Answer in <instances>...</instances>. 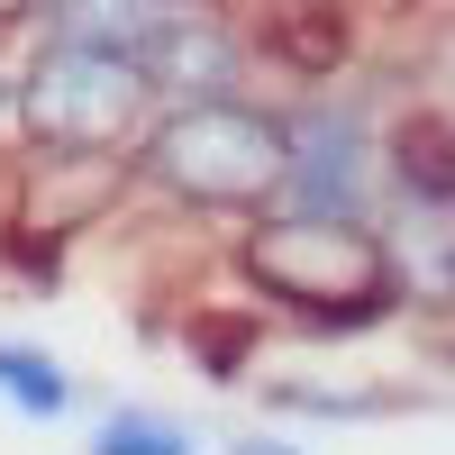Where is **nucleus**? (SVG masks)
Here are the masks:
<instances>
[{
  "mask_svg": "<svg viewBox=\"0 0 455 455\" xmlns=\"http://www.w3.org/2000/svg\"><path fill=\"white\" fill-rule=\"evenodd\" d=\"M283 173H291L283 100H255V92L164 100V119L137 146V192L146 201H164L182 219H228V228L283 210Z\"/></svg>",
  "mask_w": 455,
  "mask_h": 455,
  "instance_id": "obj_3",
  "label": "nucleus"
},
{
  "mask_svg": "<svg viewBox=\"0 0 455 455\" xmlns=\"http://www.w3.org/2000/svg\"><path fill=\"white\" fill-rule=\"evenodd\" d=\"M19 201H28V146L0 137V228H19Z\"/></svg>",
  "mask_w": 455,
  "mask_h": 455,
  "instance_id": "obj_9",
  "label": "nucleus"
},
{
  "mask_svg": "<svg viewBox=\"0 0 455 455\" xmlns=\"http://www.w3.org/2000/svg\"><path fill=\"white\" fill-rule=\"evenodd\" d=\"M83 455H201L192 428L173 419V410H146V401H119V410H100L92 419V446Z\"/></svg>",
  "mask_w": 455,
  "mask_h": 455,
  "instance_id": "obj_8",
  "label": "nucleus"
},
{
  "mask_svg": "<svg viewBox=\"0 0 455 455\" xmlns=\"http://www.w3.org/2000/svg\"><path fill=\"white\" fill-rule=\"evenodd\" d=\"M46 19H55V0H0V46H28Z\"/></svg>",
  "mask_w": 455,
  "mask_h": 455,
  "instance_id": "obj_10",
  "label": "nucleus"
},
{
  "mask_svg": "<svg viewBox=\"0 0 455 455\" xmlns=\"http://www.w3.org/2000/svg\"><path fill=\"white\" fill-rule=\"evenodd\" d=\"M19 100H10V137L28 156H100V164H137L146 128L164 119V83L146 73V55L100 19H46L28 36Z\"/></svg>",
  "mask_w": 455,
  "mask_h": 455,
  "instance_id": "obj_1",
  "label": "nucleus"
},
{
  "mask_svg": "<svg viewBox=\"0 0 455 455\" xmlns=\"http://www.w3.org/2000/svg\"><path fill=\"white\" fill-rule=\"evenodd\" d=\"M0 401H10L28 428H55V419H73L83 383H73V373H64L46 347H28V337H0Z\"/></svg>",
  "mask_w": 455,
  "mask_h": 455,
  "instance_id": "obj_7",
  "label": "nucleus"
},
{
  "mask_svg": "<svg viewBox=\"0 0 455 455\" xmlns=\"http://www.w3.org/2000/svg\"><path fill=\"white\" fill-rule=\"evenodd\" d=\"M219 455H300L291 437H274V428H246V437H228Z\"/></svg>",
  "mask_w": 455,
  "mask_h": 455,
  "instance_id": "obj_11",
  "label": "nucleus"
},
{
  "mask_svg": "<svg viewBox=\"0 0 455 455\" xmlns=\"http://www.w3.org/2000/svg\"><path fill=\"white\" fill-rule=\"evenodd\" d=\"M228 264H237V283L264 310H283L310 337H373V328H392L410 310L392 228H373V219L264 210V219H246L228 237Z\"/></svg>",
  "mask_w": 455,
  "mask_h": 455,
  "instance_id": "obj_2",
  "label": "nucleus"
},
{
  "mask_svg": "<svg viewBox=\"0 0 455 455\" xmlns=\"http://www.w3.org/2000/svg\"><path fill=\"white\" fill-rule=\"evenodd\" d=\"M283 128H291V173H283V210L310 219H373L383 228L392 182H383V109L364 83H328V92H283Z\"/></svg>",
  "mask_w": 455,
  "mask_h": 455,
  "instance_id": "obj_4",
  "label": "nucleus"
},
{
  "mask_svg": "<svg viewBox=\"0 0 455 455\" xmlns=\"http://www.w3.org/2000/svg\"><path fill=\"white\" fill-rule=\"evenodd\" d=\"M64 10H92V0H55V19H64Z\"/></svg>",
  "mask_w": 455,
  "mask_h": 455,
  "instance_id": "obj_13",
  "label": "nucleus"
},
{
  "mask_svg": "<svg viewBox=\"0 0 455 455\" xmlns=\"http://www.w3.org/2000/svg\"><path fill=\"white\" fill-rule=\"evenodd\" d=\"M246 46L291 92H328V83H347V64L364 46V19L347 0H264V10H246Z\"/></svg>",
  "mask_w": 455,
  "mask_h": 455,
  "instance_id": "obj_5",
  "label": "nucleus"
},
{
  "mask_svg": "<svg viewBox=\"0 0 455 455\" xmlns=\"http://www.w3.org/2000/svg\"><path fill=\"white\" fill-rule=\"evenodd\" d=\"M10 100H19V73H10V64H0V119H10Z\"/></svg>",
  "mask_w": 455,
  "mask_h": 455,
  "instance_id": "obj_12",
  "label": "nucleus"
},
{
  "mask_svg": "<svg viewBox=\"0 0 455 455\" xmlns=\"http://www.w3.org/2000/svg\"><path fill=\"white\" fill-rule=\"evenodd\" d=\"M383 219H455V109L446 100H401L383 128Z\"/></svg>",
  "mask_w": 455,
  "mask_h": 455,
  "instance_id": "obj_6",
  "label": "nucleus"
}]
</instances>
